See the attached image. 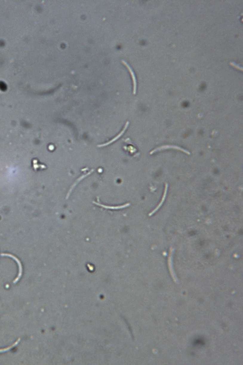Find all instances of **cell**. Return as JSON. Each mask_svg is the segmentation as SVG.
I'll list each match as a JSON object with an SVG mask.
<instances>
[{"instance_id":"5b68a950","label":"cell","mask_w":243,"mask_h":365,"mask_svg":"<svg viewBox=\"0 0 243 365\" xmlns=\"http://www.w3.org/2000/svg\"><path fill=\"white\" fill-rule=\"evenodd\" d=\"M122 62H123V63L127 66V68L128 70H129L130 73L131 75V77H132V80H133V94H135L136 93V90H137V82H136V77H135V76L133 71H132V70L131 69V68L130 67V66L125 61L123 60Z\"/></svg>"},{"instance_id":"ba28073f","label":"cell","mask_w":243,"mask_h":365,"mask_svg":"<svg viewBox=\"0 0 243 365\" xmlns=\"http://www.w3.org/2000/svg\"><path fill=\"white\" fill-rule=\"evenodd\" d=\"M20 340H21V339H20V338H19L16 342H15V343H14V344H13L12 346H11L8 347V348H7L5 349H0V353H1V352H7V351H9L11 349L13 348V347H14L15 346H17V344H18L19 342H20Z\"/></svg>"},{"instance_id":"3957f363","label":"cell","mask_w":243,"mask_h":365,"mask_svg":"<svg viewBox=\"0 0 243 365\" xmlns=\"http://www.w3.org/2000/svg\"><path fill=\"white\" fill-rule=\"evenodd\" d=\"M129 124H130V122H127V123H126V124H125V125H124V128H123L122 131L121 132H120V133H119V134H118L117 135V136H115V138H113L111 140H110V141H109V142H107V143H104V144H100V145H97V146H98V147H105V146H107L109 145H110V144H112V143H113V142H114L117 141L118 139L120 138L121 137V136H122L123 135H124V132H125L126 130H127V127H128Z\"/></svg>"},{"instance_id":"277c9868","label":"cell","mask_w":243,"mask_h":365,"mask_svg":"<svg viewBox=\"0 0 243 365\" xmlns=\"http://www.w3.org/2000/svg\"><path fill=\"white\" fill-rule=\"evenodd\" d=\"M168 187V185L167 183H166V184H165V189L164 190V194H163V196H162V200H161V202L159 203V204H158V206L156 207V208L154 210H153L152 212H151L150 213V214H149V216H152V215L154 214L155 212H157V211L159 210V208H160L162 206V204H164V201L165 200V198H166V195H167V193Z\"/></svg>"},{"instance_id":"6da1fadb","label":"cell","mask_w":243,"mask_h":365,"mask_svg":"<svg viewBox=\"0 0 243 365\" xmlns=\"http://www.w3.org/2000/svg\"><path fill=\"white\" fill-rule=\"evenodd\" d=\"M1 256H8V257H10V258H12L13 259H14V260H15V262H17V264H18V265L19 266L18 276V277H17V278H16V279H15L14 280V281H13V283H15L17 282L19 280H20V278L21 277V275H22V265H21V262H20V260H19V259H18L17 258V257H16V256H14V255H11V254H1Z\"/></svg>"},{"instance_id":"52a82bcc","label":"cell","mask_w":243,"mask_h":365,"mask_svg":"<svg viewBox=\"0 0 243 365\" xmlns=\"http://www.w3.org/2000/svg\"><path fill=\"white\" fill-rule=\"evenodd\" d=\"M93 203L95 204L98 205V206H100V207H103L104 208H106V209H110V210H119V209H122V208H125L127 207L130 206V204H124L123 206H117V207H110V206H107L104 205V204H100L98 203H96L95 201H93Z\"/></svg>"},{"instance_id":"8992f818","label":"cell","mask_w":243,"mask_h":365,"mask_svg":"<svg viewBox=\"0 0 243 365\" xmlns=\"http://www.w3.org/2000/svg\"><path fill=\"white\" fill-rule=\"evenodd\" d=\"M94 170V169H92V170H90V172H89L87 173V174H85V175H83L81 176L80 177H79L78 179L76 180V182H75V183L73 184V185L72 186V187H71V189H70L69 191V193H68V194H67L66 199H68V198H69V197L70 195V194H71L72 190H73V188H74V187H75L76 186L77 184L79 183V182L80 181L82 180L84 178H85L86 177L88 176L90 174H91V173H92L93 172Z\"/></svg>"},{"instance_id":"7a4b0ae2","label":"cell","mask_w":243,"mask_h":365,"mask_svg":"<svg viewBox=\"0 0 243 365\" xmlns=\"http://www.w3.org/2000/svg\"><path fill=\"white\" fill-rule=\"evenodd\" d=\"M178 149V150H179V151H182V152H184V153H187V154H188V155H190V154H191V153H190L189 151H187L186 149H183V148H180V147H179V146L173 145H164L162 146H161V147H158V148H156V149H154V150H153V151H151V152H150V155H152V154H153V153L156 152L162 151V150H163V149Z\"/></svg>"}]
</instances>
